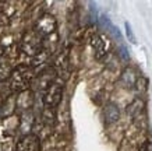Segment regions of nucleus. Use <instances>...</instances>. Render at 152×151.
<instances>
[{"mask_svg":"<svg viewBox=\"0 0 152 151\" xmlns=\"http://www.w3.org/2000/svg\"><path fill=\"white\" fill-rule=\"evenodd\" d=\"M34 69L27 64H20L14 67L11 71V76L9 78V85L13 91H25L28 90L31 81L34 80Z\"/></svg>","mask_w":152,"mask_h":151,"instance_id":"nucleus-1","label":"nucleus"},{"mask_svg":"<svg viewBox=\"0 0 152 151\" xmlns=\"http://www.w3.org/2000/svg\"><path fill=\"white\" fill-rule=\"evenodd\" d=\"M43 38L39 37L37 32L34 31H28L25 35L21 39V43H20V48H21V52L25 53L28 56H38L43 50Z\"/></svg>","mask_w":152,"mask_h":151,"instance_id":"nucleus-2","label":"nucleus"},{"mask_svg":"<svg viewBox=\"0 0 152 151\" xmlns=\"http://www.w3.org/2000/svg\"><path fill=\"white\" fill-rule=\"evenodd\" d=\"M56 27H57V23H56L55 17L52 14H43L37 21V25L34 28V31L37 32L39 37L45 38L52 35V34H55Z\"/></svg>","mask_w":152,"mask_h":151,"instance_id":"nucleus-3","label":"nucleus"},{"mask_svg":"<svg viewBox=\"0 0 152 151\" xmlns=\"http://www.w3.org/2000/svg\"><path fill=\"white\" fill-rule=\"evenodd\" d=\"M61 95H63V85L57 81H53L48 85L45 95H43V102L48 108H55L59 105V102L61 101Z\"/></svg>","mask_w":152,"mask_h":151,"instance_id":"nucleus-4","label":"nucleus"},{"mask_svg":"<svg viewBox=\"0 0 152 151\" xmlns=\"http://www.w3.org/2000/svg\"><path fill=\"white\" fill-rule=\"evenodd\" d=\"M15 150L17 151H41V140L34 133L24 134L23 137L18 140V143L15 144Z\"/></svg>","mask_w":152,"mask_h":151,"instance_id":"nucleus-5","label":"nucleus"},{"mask_svg":"<svg viewBox=\"0 0 152 151\" xmlns=\"http://www.w3.org/2000/svg\"><path fill=\"white\" fill-rule=\"evenodd\" d=\"M91 45H92L94 50H95V57L96 59H102L103 56H106L107 50H109V41L105 35H101V34H95L91 39Z\"/></svg>","mask_w":152,"mask_h":151,"instance_id":"nucleus-6","label":"nucleus"},{"mask_svg":"<svg viewBox=\"0 0 152 151\" xmlns=\"http://www.w3.org/2000/svg\"><path fill=\"white\" fill-rule=\"evenodd\" d=\"M15 104H17V108H21L25 110H29L34 105V94L32 91L29 90H25V91H21L18 94V96H15Z\"/></svg>","mask_w":152,"mask_h":151,"instance_id":"nucleus-7","label":"nucleus"},{"mask_svg":"<svg viewBox=\"0 0 152 151\" xmlns=\"http://www.w3.org/2000/svg\"><path fill=\"white\" fill-rule=\"evenodd\" d=\"M15 108H17L15 96L9 95L3 102H1V105H0V118H1V119H7L10 116H13Z\"/></svg>","mask_w":152,"mask_h":151,"instance_id":"nucleus-8","label":"nucleus"},{"mask_svg":"<svg viewBox=\"0 0 152 151\" xmlns=\"http://www.w3.org/2000/svg\"><path fill=\"white\" fill-rule=\"evenodd\" d=\"M103 119H105L106 124L116 123L120 119V110L119 106L116 104H106V106L103 108Z\"/></svg>","mask_w":152,"mask_h":151,"instance_id":"nucleus-9","label":"nucleus"},{"mask_svg":"<svg viewBox=\"0 0 152 151\" xmlns=\"http://www.w3.org/2000/svg\"><path fill=\"white\" fill-rule=\"evenodd\" d=\"M138 80V76L135 73V70L131 69V67H126L121 73V77H120V81L123 84L124 88H133L135 87V82Z\"/></svg>","mask_w":152,"mask_h":151,"instance_id":"nucleus-10","label":"nucleus"},{"mask_svg":"<svg viewBox=\"0 0 152 151\" xmlns=\"http://www.w3.org/2000/svg\"><path fill=\"white\" fill-rule=\"evenodd\" d=\"M34 126V115L31 110H25L24 115L20 119V129L23 130L25 134H29V130Z\"/></svg>","mask_w":152,"mask_h":151,"instance_id":"nucleus-11","label":"nucleus"},{"mask_svg":"<svg viewBox=\"0 0 152 151\" xmlns=\"http://www.w3.org/2000/svg\"><path fill=\"white\" fill-rule=\"evenodd\" d=\"M13 71V66L10 63V60L1 57L0 59V81H4L7 78H10Z\"/></svg>","mask_w":152,"mask_h":151,"instance_id":"nucleus-12","label":"nucleus"},{"mask_svg":"<svg viewBox=\"0 0 152 151\" xmlns=\"http://www.w3.org/2000/svg\"><path fill=\"white\" fill-rule=\"evenodd\" d=\"M142 109H144V102L140 99V98H137V99H134L133 102L127 106V113H129L133 119H135V118L142 112Z\"/></svg>","mask_w":152,"mask_h":151,"instance_id":"nucleus-13","label":"nucleus"},{"mask_svg":"<svg viewBox=\"0 0 152 151\" xmlns=\"http://www.w3.org/2000/svg\"><path fill=\"white\" fill-rule=\"evenodd\" d=\"M14 138L13 136H0V151H13Z\"/></svg>","mask_w":152,"mask_h":151,"instance_id":"nucleus-14","label":"nucleus"},{"mask_svg":"<svg viewBox=\"0 0 152 151\" xmlns=\"http://www.w3.org/2000/svg\"><path fill=\"white\" fill-rule=\"evenodd\" d=\"M9 25H10L9 15H7L4 11H0V35L4 34V31L9 28Z\"/></svg>","mask_w":152,"mask_h":151,"instance_id":"nucleus-15","label":"nucleus"},{"mask_svg":"<svg viewBox=\"0 0 152 151\" xmlns=\"http://www.w3.org/2000/svg\"><path fill=\"white\" fill-rule=\"evenodd\" d=\"M99 25H101L103 29H107V31H109V28H110L113 24H112L110 18H109L107 15H101V17H99Z\"/></svg>","mask_w":152,"mask_h":151,"instance_id":"nucleus-16","label":"nucleus"},{"mask_svg":"<svg viewBox=\"0 0 152 151\" xmlns=\"http://www.w3.org/2000/svg\"><path fill=\"white\" fill-rule=\"evenodd\" d=\"M124 27H126V35H127V38H129V41L134 45L137 41H135V35H134V32H133V28H131V25H130L129 23H126Z\"/></svg>","mask_w":152,"mask_h":151,"instance_id":"nucleus-17","label":"nucleus"},{"mask_svg":"<svg viewBox=\"0 0 152 151\" xmlns=\"http://www.w3.org/2000/svg\"><path fill=\"white\" fill-rule=\"evenodd\" d=\"M147 80H145V78H142V77H140L138 80H137V82H135V85H137V90H138L140 92H141V90H144V91H145V90H147Z\"/></svg>","mask_w":152,"mask_h":151,"instance_id":"nucleus-18","label":"nucleus"},{"mask_svg":"<svg viewBox=\"0 0 152 151\" xmlns=\"http://www.w3.org/2000/svg\"><path fill=\"white\" fill-rule=\"evenodd\" d=\"M109 32H110L112 35L115 38H117V39H121V34H120V31H119V28H116L115 25H112L110 28H109Z\"/></svg>","mask_w":152,"mask_h":151,"instance_id":"nucleus-19","label":"nucleus"},{"mask_svg":"<svg viewBox=\"0 0 152 151\" xmlns=\"http://www.w3.org/2000/svg\"><path fill=\"white\" fill-rule=\"evenodd\" d=\"M119 55L121 56V59H123V60H126V62H127V60L130 59V55H129V52H127V49H126L124 46H121V48H120V52H119Z\"/></svg>","mask_w":152,"mask_h":151,"instance_id":"nucleus-20","label":"nucleus"},{"mask_svg":"<svg viewBox=\"0 0 152 151\" xmlns=\"http://www.w3.org/2000/svg\"><path fill=\"white\" fill-rule=\"evenodd\" d=\"M140 151H152V143L149 141H144L140 146Z\"/></svg>","mask_w":152,"mask_h":151,"instance_id":"nucleus-21","label":"nucleus"},{"mask_svg":"<svg viewBox=\"0 0 152 151\" xmlns=\"http://www.w3.org/2000/svg\"><path fill=\"white\" fill-rule=\"evenodd\" d=\"M3 57V45H1V42H0V59Z\"/></svg>","mask_w":152,"mask_h":151,"instance_id":"nucleus-22","label":"nucleus"}]
</instances>
